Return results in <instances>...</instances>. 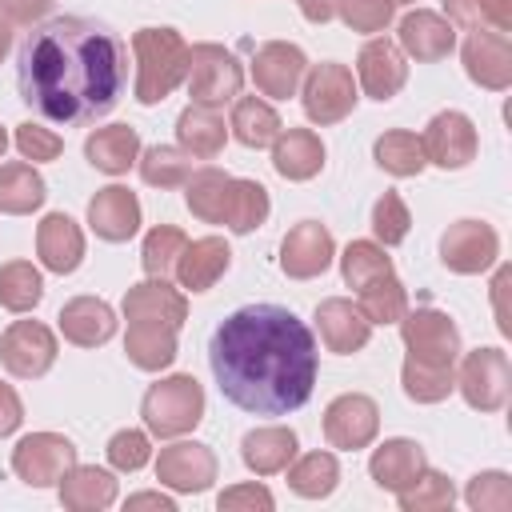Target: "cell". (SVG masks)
I'll return each instance as SVG.
<instances>
[{
    "label": "cell",
    "instance_id": "obj_1",
    "mask_svg": "<svg viewBox=\"0 0 512 512\" xmlns=\"http://www.w3.org/2000/svg\"><path fill=\"white\" fill-rule=\"evenodd\" d=\"M208 364L228 404L288 416L308 404L320 372L312 328L284 304H244L208 336Z\"/></svg>",
    "mask_w": 512,
    "mask_h": 512
},
{
    "label": "cell",
    "instance_id": "obj_2",
    "mask_svg": "<svg viewBox=\"0 0 512 512\" xmlns=\"http://www.w3.org/2000/svg\"><path fill=\"white\" fill-rule=\"evenodd\" d=\"M128 80L124 44L96 20L56 16L28 32L16 64L20 100L52 124H96Z\"/></svg>",
    "mask_w": 512,
    "mask_h": 512
},
{
    "label": "cell",
    "instance_id": "obj_3",
    "mask_svg": "<svg viewBox=\"0 0 512 512\" xmlns=\"http://www.w3.org/2000/svg\"><path fill=\"white\" fill-rule=\"evenodd\" d=\"M136 56V100L160 104L188 80V40L176 28H140L132 32Z\"/></svg>",
    "mask_w": 512,
    "mask_h": 512
},
{
    "label": "cell",
    "instance_id": "obj_4",
    "mask_svg": "<svg viewBox=\"0 0 512 512\" xmlns=\"http://www.w3.org/2000/svg\"><path fill=\"white\" fill-rule=\"evenodd\" d=\"M140 416H144V428L152 436H160V440L192 432L204 420V388H200V380L184 376V372L156 380L140 400Z\"/></svg>",
    "mask_w": 512,
    "mask_h": 512
},
{
    "label": "cell",
    "instance_id": "obj_5",
    "mask_svg": "<svg viewBox=\"0 0 512 512\" xmlns=\"http://www.w3.org/2000/svg\"><path fill=\"white\" fill-rule=\"evenodd\" d=\"M244 88V68L224 44H192L188 48V96L192 104L220 108L236 100Z\"/></svg>",
    "mask_w": 512,
    "mask_h": 512
},
{
    "label": "cell",
    "instance_id": "obj_6",
    "mask_svg": "<svg viewBox=\"0 0 512 512\" xmlns=\"http://www.w3.org/2000/svg\"><path fill=\"white\" fill-rule=\"evenodd\" d=\"M300 100H304V116L312 124H340L344 116H352L356 108V80H352V68L348 64H336V60H324V64H312L300 80Z\"/></svg>",
    "mask_w": 512,
    "mask_h": 512
},
{
    "label": "cell",
    "instance_id": "obj_7",
    "mask_svg": "<svg viewBox=\"0 0 512 512\" xmlns=\"http://www.w3.org/2000/svg\"><path fill=\"white\" fill-rule=\"evenodd\" d=\"M456 388H460L468 408L500 412L508 404V392H512V364H508V356L500 348L464 352L460 372H456Z\"/></svg>",
    "mask_w": 512,
    "mask_h": 512
},
{
    "label": "cell",
    "instance_id": "obj_8",
    "mask_svg": "<svg viewBox=\"0 0 512 512\" xmlns=\"http://www.w3.org/2000/svg\"><path fill=\"white\" fill-rule=\"evenodd\" d=\"M400 340L412 360L452 368L460 360V328L440 308H416L400 316Z\"/></svg>",
    "mask_w": 512,
    "mask_h": 512
},
{
    "label": "cell",
    "instance_id": "obj_9",
    "mask_svg": "<svg viewBox=\"0 0 512 512\" xmlns=\"http://www.w3.org/2000/svg\"><path fill=\"white\" fill-rule=\"evenodd\" d=\"M72 464H76V444L60 432H32V436H20L12 448V472L28 488L60 484Z\"/></svg>",
    "mask_w": 512,
    "mask_h": 512
},
{
    "label": "cell",
    "instance_id": "obj_10",
    "mask_svg": "<svg viewBox=\"0 0 512 512\" xmlns=\"http://www.w3.org/2000/svg\"><path fill=\"white\" fill-rule=\"evenodd\" d=\"M56 332L40 320H12L0 336V360L16 380H40L56 364Z\"/></svg>",
    "mask_w": 512,
    "mask_h": 512
},
{
    "label": "cell",
    "instance_id": "obj_11",
    "mask_svg": "<svg viewBox=\"0 0 512 512\" xmlns=\"http://www.w3.org/2000/svg\"><path fill=\"white\" fill-rule=\"evenodd\" d=\"M440 260L448 272H460V276L488 272L500 260V236L484 220H456L440 236Z\"/></svg>",
    "mask_w": 512,
    "mask_h": 512
},
{
    "label": "cell",
    "instance_id": "obj_12",
    "mask_svg": "<svg viewBox=\"0 0 512 512\" xmlns=\"http://www.w3.org/2000/svg\"><path fill=\"white\" fill-rule=\"evenodd\" d=\"M420 144H424V160H428V164H436V168H444V172H456V168H464V164L476 160L480 136H476V124H472L464 112L448 108V112H436V116L428 120Z\"/></svg>",
    "mask_w": 512,
    "mask_h": 512
},
{
    "label": "cell",
    "instance_id": "obj_13",
    "mask_svg": "<svg viewBox=\"0 0 512 512\" xmlns=\"http://www.w3.org/2000/svg\"><path fill=\"white\" fill-rule=\"evenodd\" d=\"M380 432V408L364 392H344L324 408V440L340 452L368 448Z\"/></svg>",
    "mask_w": 512,
    "mask_h": 512
},
{
    "label": "cell",
    "instance_id": "obj_14",
    "mask_svg": "<svg viewBox=\"0 0 512 512\" xmlns=\"http://www.w3.org/2000/svg\"><path fill=\"white\" fill-rule=\"evenodd\" d=\"M304 72H308V56H304V48H296L288 40H268L252 56V80H256L260 96H268V100L296 96Z\"/></svg>",
    "mask_w": 512,
    "mask_h": 512
},
{
    "label": "cell",
    "instance_id": "obj_15",
    "mask_svg": "<svg viewBox=\"0 0 512 512\" xmlns=\"http://www.w3.org/2000/svg\"><path fill=\"white\" fill-rule=\"evenodd\" d=\"M156 480L172 492H208L216 480V456L208 444L176 440L156 456Z\"/></svg>",
    "mask_w": 512,
    "mask_h": 512
},
{
    "label": "cell",
    "instance_id": "obj_16",
    "mask_svg": "<svg viewBox=\"0 0 512 512\" xmlns=\"http://www.w3.org/2000/svg\"><path fill=\"white\" fill-rule=\"evenodd\" d=\"M332 256H336V244H332V232L320 220H300L280 240V268L292 280H312V276L328 272Z\"/></svg>",
    "mask_w": 512,
    "mask_h": 512
},
{
    "label": "cell",
    "instance_id": "obj_17",
    "mask_svg": "<svg viewBox=\"0 0 512 512\" xmlns=\"http://www.w3.org/2000/svg\"><path fill=\"white\" fill-rule=\"evenodd\" d=\"M460 60L476 88L504 92L512 84V44L500 32H472L460 48Z\"/></svg>",
    "mask_w": 512,
    "mask_h": 512
},
{
    "label": "cell",
    "instance_id": "obj_18",
    "mask_svg": "<svg viewBox=\"0 0 512 512\" xmlns=\"http://www.w3.org/2000/svg\"><path fill=\"white\" fill-rule=\"evenodd\" d=\"M124 320H144V324H168L180 328L188 320V300L180 288L168 284V276H148L124 292Z\"/></svg>",
    "mask_w": 512,
    "mask_h": 512
},
{
    "label": "cell",
    "instance_id": "obj_19",
    "mask_svg": "<svg viewBox=\"0 0 512 512\" xmlns=\"http://www.w3.org/2000/svg\"><path fill=\"white\" fill-rule=\"evenodd\" d=\"M312 320H316V328H320L324 348L336 352V356L360 352V348L368 344V336H372V324H368V316L360 312V304H352V300H344V296L320 300Z\"/></svg>",
    "mask_w": 512,
    "mask_h": 512
},
{
    "label": "cell",
    "instance_id": "obj_20",
    "mask_svg": "<svg viewBox=\"0 0 512 512\" xmlns=\"http://www.w3.org/2000/svg\"><path fill=\"white\" fill-rule=\"evenodd\" d=\"M356 76H360V88L372 96V100H392L404 84H408V64H404V52L392 44V40H384V36H376V40H368L364 48H360V56H356Z\"/></svg>",
    "mask_w": 512,
    "mask_h": 512
},
{
    "label": "cell",
    "instance_id": "obj_21",
    "mask_svg": "<svg viewBox=\"0 0 512 512\" xmlns=\"http://www.w3.org/2000/svg\"><path fill=\"white\" fill-rule=\"evenodd\" d=\"M88 224L100 240L108 244H124L140 232V200L132 188L124 184H108L88 200Z\"/></svg>",
    "mask_w": 512,
    "mask_h": 512
},
{
    "label": "cell",
    "instance_id": "obj_22",
    "mask_svg": "<svg viewBox=\"0 0 512 512\" xmlns=\"http://www.w3.org/2000/svg\"><path fill=\"white\" fill-rule=\"evenodd\" d=\"M396 48L420 64H432V60H444L452 48H456V28L440 16V12H428V8H416L400 20L396 28Z\"/></svg>",
    "mask_w": 512,
    "mask_h": 512
},
{
    "label": "cell",
    "instance_id": "obj_23",
    "mask_svg": "<svg viewBox=\"0 0 512 512\" xmlns=\"http://www.w3.org/2000/svg\"><path fill=\"white\" fill-rule=\"evenodd\" d=\"M36 256L56 276L76 272L80 260H84V232H80V224L72 216H64V212H48L40 220V228H36Z\"/></svg>",
    "mask_w": 512,
    "mask_h": 512
},
{
    "label": "cell",
    "instance_id": "obj_24",
    "mask_svg": "<svg viewBox=\"0 0 512 512\" xmlns=\"http://www.w3.org/2000/svg\"><path fill=\"white\" fill-rule=\"evenodd\" d=\"M56 320H60L64 340L76 344V348H96V344H108L116 336V312L100 296H76V300H68Z\"/></svg>",
    "mask_w": 512,
    "mask_h": 512
},
{
    "label": "cell",
    "instance_id": "obj_25",
    "mask_svg": "<svg viewBox=\"0 0 512 512\" xmlns=\"http://www.w3.org/2000/svg\"><path fill=\"white\" fill-rule=\"evenodd\" d=\"M424 448L408 436H392L384 440L372 456H368V476L376 480V488L384 492H404L420 472H424Z\"/></svg>",
    "mask_w": 512,
    "mask_h": 512
},
{
    "label": "cell",
    "instance_id": "obj_26",
    "mask_svg": "<svg viewBox=\"0 0 512 512\" xmlns=\"http://www.w3.org/2000/svg\"><path fill=\"white\" fill-rule=\"evenodd\" d=\"M272 168L292 184L312 180L324 168V140L312 128H280L272 140Z\"/></svg>",
    "mask_w": 512,
    "mask_h": 512
},
{
    "label": "cell",
    "instance_id": "obj_27",
    "mask_svg": "<svg viewBox=\"0 0 512 512\" xmlns=\"http://www.w3.org/2000/svg\"><path fill=\"white\" fill-rule=\"evenodd\" d=\"M228 264H232L228 240H220V236H200V240L184 244L180 260H176V280H180V288H188V292H208V288L228 272Z\"/></svg>",
    "mask_w": 512,
    "mask_h": 512
},
{
    "label": "cell",
    "instance_id": "obj_28",
    "mask_svg": "<svg viewBox=\"0 0 512 512\" xmlns=\"http://www.w3.org/2000/svg\"><path fill=\"white\" fill-rule=\"evenodd\" d=\"M240 460L248 472L256 476H276L296 460V432L284 424H268V428H252L240 440Z\"/></svg>",
    "mask_w": 512,
    "mask_h": 512
},
{
    "label": "cell",
    "instance_id": "obj_29",
    "mask_svg": "<svg viewBox=\"0 0 512 512\" xmlns=\"http://www.w3.org/2000/svg\"><path fill=\"white\" fill-rule=\"evenodd\" d=\"M60 504L68 512H100L116 504V476L96 464H72L60 480Z\"/></svg>",
    "mask_w": 512,
    "mask_h": 512
},
{
    "label": "cell",
    "instance_id": "obj_30",
    "mask_svg": "<svg viewBox=\"0 0 512 512\" xmlns=\"http://www.w3.org/2000/svg\"><path fill=\"white\" fill-rule=\"evenodd\" d=\"M224 140H228V128H224V116L216 108H204V104H188L180 116H176V144L180 152H188L192 160H212L224 152Z\"/></svg>",
    "mask_w": 512,
    "mask_h": 512
},
{
    "label": "cell",
    "instance_id": "obj_31",
    "mask_svg": "<svg viewBox=\"0 0 512 512\" xmlns=\"http://www.w3.org/2000/svg\"><path fill=\"white\" fill-rule=\"evenodd\" d=\"M84 156H88V164H92L96 172L124 176V172L136 164V156H140V136H136V128H128V124H104V128L88 132Z\"/></svg>",
    "mask_w": 512,
    "mask_h": 512
},
{
    "label": "cell",
    "instance_id": "obj_32",
    "mask_svg": "<svg viewBox=\"0 0 512 512\" xmlns=\"http://www.w3.org/2000/svg\"><path fill=\"white\" fill-rule=\"evenodd\" d=\"M124 352L136 368L144 372H160L176 360V328L168 324H144V320H132L128 324V336H124Z\"/></svg>",
    "mask_w": 512,
    "mask_h": 512
},
{
    "label": "cell",
    "instance_id": "obj_33",
    "mask_svg": "<svg viewBox=\"0 0 512 512\" xmlns=\"http://www.w3.org/2000/svg\"><path fill=\"white\" fill-rule=\"evenodd\" d=\"M44 196H48V184L32 164H24V160L0 164V212L28 216L44 204Z\"/></svg>",
    "mask_w": 512,
    "mask_h": 512
},
{
    "label": "cell",
    "instance_id": "obj_34",
    "mask_svg": "<svg viewBox=\"0 0 512 512\" xmlns=\"http://www.w3.org/2000/svg\"><path fill=\"white\" fill-rule=\"evenodd\" d=\"M228 128H232V136L244 144V148H268L276 136H280V116H276V108L268 104V100H260V96H240L236 104H232V120H228Z\"/></svg>",
    "mask_w": 512,
    "mask_h": 512
},
{
    "label": "cell",
    "instance_id": "obj_35",
    "mask_svg": "<svg viewBox=\"0 0 512 512\" xmlns=\"http://www.w3.org/2000/svg\"><path fill=\"white\" fill-rule=\"evenodd\" d=\"M228 184L232 176L224 168H192V176L184 180V204L196 220L204 224H220L224 220V200H228Z\"/></svg>",
    "mask_w": 512,
    "mask_h": 512
},
{
    "label": "cell",
    "instance_id": "obj_36",
    "mask_svg": "<svg viewBox=\"0 0 512 512\" xmlns=\"http://www.w3.org/2000/svg\"><path fill=\"white\" fill-rule=\"evenodd\" d=\"M268 212H272L268 188H264L260 180H240V176H232L228 200H224V220H220V224H228L236 236H248L252 228H260V224L268 220Z\"/></svg>",
    "mask_w": 512,
    "mask_h": 512
},
{
    "label": "cell",
    "instance_id": "obj_37",
    "mask_svg": "<svg viewBox=\"0 0 512 512\" xmlns=\"http://www.w3.org/2000/svg\"><path fill=\"white\" fill-rule=\"evenodd\" d=\"M284 472H288V488L296 496H304V500H324L340 484V464H336L332 452H304Z\"/></svg>",
    "mask_w": 512,
    "mask_h": 512
},
{
    "label": "cell",
    "instance_id": "obj_38",
    "mask_svg": "<svg viewBox=\"0 0 512 512\" xmlns=\"http://www.w3.org/2000/svg\"><path fill=\"white\" fill-rule=\"evenodd\" d=\"M444 12L464 32H512V0H444Z\"/></svg>",
    "mask_w": 512,
    "mask_h": 512
},
{
    "label": "cell",
    "instance_id": "obj_39",
    "mask_svg": "<svg viewBox=\"0 0 512 512\" xmlns=\"http://www.w3.org/2000/svg\"><path fill=\"white\" fill-rule=\"evenodd\" d=\"M372 156H376V164H380L388 176H420L424 164H428V160H424V144H420V136L408 132V128H392V132L376 136Z\"/></svg>",
    "mask_w": 512,
    "mask_h": 512
},
{
    "label": "cell",
    "instance_id": "obj_40",
    "mask_svg": "<svg viewBox=\"0 0 512 512\" xmlns=\"http://www.w3.org/2000/svg\"><path fill=\"white\" fill-rule=\"evenodd\" d=\"M136 164H140V180L152 184V188H184V180L192 176V160H188V152L168 148V144L140 148Z\"/></svg>",
    "mask_w": 512,
    "mask_h": 512
},
{
    "label": "cell",
    "instance_id": "obj_41",
    "mask_svg": "<svg viewBox=\"0 0 512 512\" xmlns=\"http://www.w3.org/2000/svg\"><path fill=\"white\" fill-rule=\"evenodd\" d=\"M44 300V280L28 260L0 264V308L8 312H32Z\"/></svg>",
    "mask_w": 512,
    "mask_h": 512
},
{
    "label": "cell",
    "instance_id": "obj_42",
    "mask_svg": "<svg viewBox=\"0 0 512 512\" xmlns=\"http://www.w3.org/2000/svg\"><path fill=\"white\" fill-rule=\"evenodd\" d=\"M400 384H404V396L416 400V404H440L452 396L456 388V372L452 368H436V364H420V360H404L400 368Z\"/></svg>",
    "mask_w": 512,
    "mask_h": 512
},
{
    "label": "cell",
    "instance_id": "obj_43",
    "mask_svg": "<svg viewBox=\"0 0 512 512\" xmlns=\"http://www.w3.org/2000/svg\"><path fill=\"white\" fill-rule=\"evenodd\" d=\"M388 272H392V260L384 256V244H376V240H352V244L344 248V256H340V276H344V284L356 288V292H360L364 284L388 276Z\"/></svg>",
    "mask_w": 512,
    "mask_h": 512
},
{
    "label": "cell",
    "instance_id": "obj_44",
    "mask_svg": "<svg viewBox=\"0 0 512 512\" xmlns=\"http://www.w3.org/2000/svg\"><path fill=\"white\" fill-rule=\"evenodd\" d=\"M360 312L368 316V324H400V316L408 312V292L404 284L388 272L372 284L360 288Z\"/></svg>",
    "mask_w": 512,
    "mask_h": 512
},
{
    "label": "cell",
    "instance_id": "obj_45",
    "mask_svg": "<svg viewBox=\"0 0 512 512\" xmlns=\"http://www.w3.org/2000/svg\"><path fill=\"white\" fill-rule=\"evenodd\" d=\"M396 500H400L404 512H444V508H452L456 488H452V480L444 472H436V468L424 464V472L404 492H396Z\"/></svg>",
    "mask_w": 512,
    "mask_h": 512
},
{
    "label": "cell",
    "instance_id": "obj_46",
    "mask_svg": "<svg viewBox=\"0 0 512 512\" xmlns=\"http://www.w3.org/2000/svg\"><path fill=\"white\" fill-rule=\"evenodd\" d=\"M188 236L176 228V224H156L148 236H144V248H140V264L148 276H172L176 272V260L184 252Z\"/></svg>",
    "mask_w": 512,
    "mask_h": 512
},
{
    "label": "cell",
    "instance_id": "obj_47",
    "mask_svg": "<svg viewBox=\"0 0 512 512\" xmlns=\"http://www.w3.org/2000/svg\"><path fill=\"white\" fill-rule=\"evenodd\" d=\"M464 500L472 512H508L512 508V476L500 468L476 472L464 488Z\"/></svg>",
    "mask_w": 512,
    "mask_h": 512
},
{
    "label": "cell",
    "instance_id": "obj_48",
    "mask_svg": "<svg viewBox=\"0 0 512 512\" xmlns=\"http://www.w3.org/2000/svg\"><path fill=\"white\" fill-rule=\"evenodd\" d=\"M408 228H412L408 204L400 200V192H384V196L372 204V232H376V244L396 248V244L408 240Z\"/></svg>",
    "mask_w": 512,
    "mask_h": 512
},
{
    "label": "cell",
    "instance_id": "obj_49",
    "mask_svg": "<svg viewBox=\"0 0 512 512\" xmlns=\"http://www.w3.org/2000/svg\"><path fill=\"white\" fill-rule=\"evenodd\" d=\"M336 12L352 32H384L396 16V0H336Z\"/></svg>",
    "mask_w": 512,
    "mask_h": 512
},
{
    "label": "cell",
    "instance_id": "obj_50",
    "mask_svg": "<svg viewBox=\"0 0 512 512\" xmlns=\"http://www.w3.org/2000/svg\"><path fill=\"white\" fill-rule=\"evenodd\" d=\"M148 460H152V440H148V432H140V428H120V432L108 440V464H112L116 472H140Z\"/></svg>",
    "mask_w": 512,
    "mask_h": 512
},
{
    "label": "cell",
    "instance_id": "obj_51",
    "mask_svg": "<svg viewBox=\"0 0 512 512\" xmlns=\"http://www.w3.org/2000/svg\"><path fill=\"white\" fill-rule=\"evenodd\" d=\"M16 148H20V156L24 160H32V164H44V160H56L60 152H64V140L52 132V128H44V124H32V120H24V124H16Z\"/></svg>",
    "mask_w": 512,
    "mask_h": 512
},
{
    "label": "cell",
    "instance_id": "obj_52",
    "mask_svg": "<svg viewBox=\"0 0 512 512\" xmlns=\"http://www.w3.org/2000/svg\"><path fill=\"white\" fill-rule=\"evenodd\" d=\"M216 508L220 512H272L276 508V500H272V492L264 488V484H232V488H224L220 496H216Z\"/></svg>",
    "mask_w": 512,
    "mask_h": 512
},
{
    "label": "cell",
    "instance_id": "obj_53",
    "mask_svg": "<svg viewBox=\"0 0 512 512\" xmlns=\"http://www.w3.org/2000/svg\"><path fill=\"white\" fill-rule=\"evenodd\" d=\"M52 0H0V16L12 24V28H28V24H40L48 16Z\"/></svg>",
    "mask_w": 512,
    "mask_h": 512
},
{
    "label": "cell",
    "instance_id": "obj_54",
    "mask_svg": "<svg viewBox=\"0 0 512 512\" xmlns=\"http://www.w3.org/2000/svg\"><path fill=\"white\" fill-rule=\"evenodd\" d=\"M20 420H24V404H20L16 388L0 384V436H12L20 428Z\"/></svg>",
    "mask_w": 512,
    "mask_h": 512
},
{
    "label": "cell",
    "instance_id": "obj_55",
    "mask_svg": "<svg viewBox=\"0 0 512 512\" xmlns=\"http://www.w3.org/2000/svg\"><path fill=\"white\" fill-rule=\"evenodd\" d=\"M124 508H160V512H176V500L164 496V492H136V496H128Z\"/></svg>",
    "mask_w": 512,
    "mask_h": 512
},
{
    "label": "cell",
    "instance_id": "obj_56",
    "mask_svg": "<svg viewBox=\"0 0 512 512\" xmlns=\"http://www.w3.org/2000/svg\"><path fill=\"white\" fill-rule=\"evenodd\" d=\"M296 4H300L304 20H312V24H328L336 16V0H296Z\"/></svg>",
    "mask_w": 512,
    "mask_h": 512
},
{
    "label": "cell",
    "instance_id": "obj_57",
    "mask_svg": "<svg viewBox=\"0 0 512 512\" xmlns=\"http://www.w3.org/2000/svg\"><path fill=\"white\" fill-rule=\"evenodd\" d=\"M508 280H512V272H508V268H500V272H496V280H492V296H496V316H500V332H504V336L512 332V324H508V312H504V288H508Z\"/></svg>",
    "mask_w": 512,
    "mask_h": 512
},
{
    "label": "cell",
    "instance_id": "obj_58",
    "mask_svg": "<svg viewBox=\"0 0 512 512\" xmlns=\"http://www.w3.org/2000/svg\"><path fill=\"white\" fill-rule=\"evenodd\" d=\"M8 48H12V24L0 16V60L8 56Z\"/></svg>",
    "mask_w": 512,
    "mask_h": 512
},
{
    "label": "cell",
    "instance_id": "obj_59",
    "mask_svg": "<svg viewBox=\"0 0 512 512\" xmlns=\"http://www.w3.org/2000/svg\"><path fill=\"white\" fill-rule=\"evenodd\" d=\"M4 148H8V132L0 128V156H4Z\"/></svg>",
    "mask_w": 512,
    "mask_h": 512
},
{
    "label": "cell",
    "instance_id": "obj_60",
    "mask_svg": "<svg viewBox=\"0 0 512 512\" xmlns=\"http://www.w3.org/2000/svg\"><path fill=\"white\" fill-rule=\"evenodd\" d=\"M396 4H416V0H396Z\"/></svg>",
    "mask_w": 512,
    "mask_h": 512
}]
</instances>
